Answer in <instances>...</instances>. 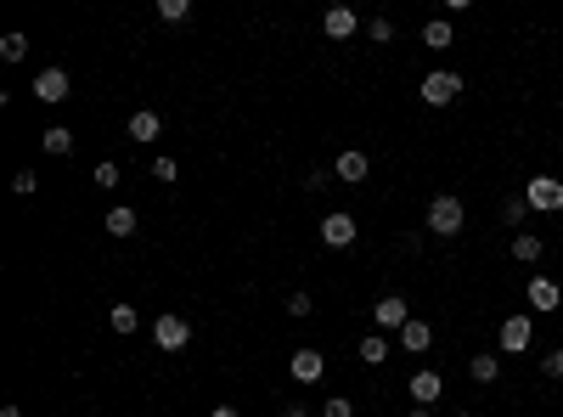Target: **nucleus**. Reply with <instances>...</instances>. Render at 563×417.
I'll list each match as a JSON object with an SVG mask.
<instances>
[{
	"label": "nucleus",
	"mask_w": 563,
	"mask_h": 417,
	"mask_svg": "<svg viewBox=\"0 0 563 417\" xmlns=\"http://www.w3.org/2000/svg\"><path fill=\"white\" fill-rule=\"evenodd\" d=\"M158 17L163 23H186V17H192V0H158Z\"/></svg>",
	"instance_id": "5701e85b"
},
{
	"label": "nucleus",
	"mask_w": 563,
	"mask_h": 417,
	"mask_svg": "<svg viewBox=\"0 0 563 417\" xmlns=\"http://www.w3.org/2000/svg\"><path fill=\"white\" fill-rule=\"evenodd\" d=\"M101 226H108V237H136V208L130 203L108 208V220H101Z\"/></svg>",
	"instance_id": "6ab92c4d"
},
{
	"label": "nucleus",
	"mask_w": 563,
	"mask_h": 417,
	"mask_svg": "<svg viewBox=\"0 0 563 417\" xmlns=\"http://www.w3.org/2000/svg\"><path fill=\"white\" fill-rule=\"evenodd\" d=\"M96 186H101V192H113V186H119V164H113V158L96 164Z\"/></svg>",
	"instance_id": "393cba45"
},
{
	"label": "nucleus",
	"mask_w": 563,
	"mask_h": 417,
	"mask_svg": "<svg viewBox=\"0 0 563 417\" xmlns=\"http://www.w3.org/2000/svg\"><path fill=\"white\" fill-rule=\"evenodd\" d=\"M524 208H530L524 198H507V203H502V220H507V226H518V220H524Z\"/></svg>",
	"instance_id": "cd10ccee"
},
{
	"label": "nucleus",
	"mask_w": 563,
	"mask_h": 417,
	"mask_svg": "<svg viewBox=\"0 0 563 417\" xmlns=\"http://www.w3.org/2000/svg\"><path fill=\"white\" fill-rule=\"evenodd\" d=\"M440 395H445V378H440V372H434V367L411 372V401H417V406H434V401H440Z\"/></svg>",
	"instance_id": "9d476101"
},
{
	"label": "nucleus",
	"mask_w": 563,
	"mask_h": 417,
	"mask_svg": "<svg viewBox=\"0 0 563 417\" xmlns=\"http://www.w3.org/2000/svg\"><path fill=\"white\" fill-rule=\"evenodd\" d=\"M406 417H434V412H428V406H411V412H406Z\"/></svg>",
	"instance_id": "f704fd0d"
},
{
	"label": "nucleus",
	"mask_w": 563,
	"mask_h": 417,
	"mask_svg": "<svg viewBox=\"0 0 563 417\" xmlns=\"http://www.w3.org/2000/svg\"><path fill=\"white\" fill-rule=\"evenodd\" d=\"M108 327L119 333V339H130V333L141 327V310H136V305H113V310H108Z\"/></svg>",
	"instance_id": "412c9836"
},
{
	"label": "nucleus",
	"mask_w": 563,
	"mask_h": 417,
	"mask_svg": "<svg viewBox=\"0 0 563 417\" xmlns=\"http://www.w3.org/2000/svg\"><path fill=\"white\" fill-rule=\"evenodd\" d=\"M423 46H428V51H451V46H456L451 17H434V23H423Z\"/></svg>",
	"instance_id": "dca6fc26"
},
{
	"label": "nucleus",
	"mask_w": 563,
	"mask_h": 417,
	"mask_svg": "<svg viewBox=\"0 0 563 417\" xmlns=\"http://www.w3.org/2000/svg\"><path fill=\"white\" fill-rule=\"evenodd\" d=\"M34 96L51 102V108H57V102H68V74H62V68H46V74L34 79Z\"/></svg>",
	"instance_id": "9b49d317"
},
{
	"label": "nucleus",
	"mask_w": 563,
	"mask_h": 417,
	"mask_svg": "<svg viewBox=\"0 0 563 417\" xmlns=\"http://www.w3.org/2000/svg\"><path fill=\"white\" fill-rule=\"evenodd\" d=\"M524 203L535 208V215H558V208H563V181L558 175H535L524 186Z\"/></svg>",
	"instance_id": "20e7f679"
},
{
	"label": "nucleus",
	"mask_w": 563,
	"mask_h": 417,
	"mask_svg": "<svg viewBox=\"0 0 563 417\" xmlns=\"http://www.w3.org/2000/svg\"><path fill=\"white\" fill-rule=\"evenodd\" d=\"M462 226H468V208H462V198H456V192H440V198L428 203V232L434 237H456Z\"/></svg>",
	"instance_id": "f257e3e1"
},
{
	"label": "nucleus",
	"mask_w": 563,
	"mask_h": 417,
	"mask_svg": "<svg viewBox=\"0 0 563 417\" xmlns=\"http://www.w3.org/2000/svg\"><path fill=\"white\" fill-rule=\"evenodd\" d=\"M34 186H40V181H34V170H17V175H12V192H17V198H29Z\"/></svg>",
	"instance_id": "bb28decb"
},
{
	"label": "nucleus",
	"mask_w": 563,
	"mask_h": 417,
	"mask_svg": "<svg viewBox=\"0 0 563 417\" xmlns=\"http://www.w3.org/2000/svg\"><path fill=\"white\" fill-rule=\"evenodd\" d=\"M310 310H316V305H310V294H287V316H310Z\"/></svg>",
	"instance_id": "7c9ffc66"
},
{
	"label": "nucleus",
	"mask_w": 563,
	"mask_h": 417,
	"mask_svg": "<svg viewBox=\"0 0 563 417\" xmlns=\"http://www.w3.org/2000/svg\"><path fill=\"white\" fill-rule=\"evenodd\" d=\"M428 344H434V327L411 316V322L400 327V350H411V356H423V350H428Z\"/></svg>",
	"instance_id": "2eb2a0df"
},
{
	"label": "nucleus",
	"mask_w": 563,
	"mask_h": 417,
	"mask_svg": "<svg viewBox=\"0 0 563 417\" xmlns=\"http://www.w3.org/2000/svg\"><path fill=\"white\" fill-rule=\"evenodd\" d=\"M456 417H473V412H456Z\"/></svg>",
	"instance_id": "e433bc0d"
},
{
	"label": "nucleus",
	"mask_w": 563,
	"mask_h": 417,
	"mask_svg": "<svg viewBox=\"0 0 563 417\" xmlns=\"http://www.w3.org/2000/svg\"><path fill=\"white\" fill-rule=\"evenodd\" d=\"M0 417H23V412H17V406H0Z\"/></svg>",
	"instance_id": "c9c22d12"
},
{
	"label": "nucleus",
	"mask_w": 563,
	"mask_h": 417,
	"mask_svg": "<svg viewBox=\"0 0 563 417\" xmlns=\"http://www.w3.org/2000/svg\"><path fill=\"white\" fill-rule=\"evenodd\" d=\"M208 417H242L237 406H215V412H208Z\"/></svg>",
	"instance_id": "473e14b6"
},
{
	"label": "nucleus",
	"mask_w": 563,
	"mask_h": 417,
	"mask_svg": "<svg viewBox=\"0 0 563 417\" xmlns=\"http://www.w3.org/2000/svg\"><path fill=\"white\" fill-rule=\"evenodd\" d=\"M372 175V158L366 153H356V147H344L339 158H332V181H349V186H361Z\"/></svg>",
	"instance_id": "0eeeda50"
},
{
	"label": "nucleus",
	"mask_w": 563,
	"mask_h": 417,
	"mask_svg": "<svg viewBox=\"0 0 563 417\" xmlns=\"http://www.w3.org/2000/svg\"><path fill=\"white\" fill-rule=\"evenodd\" d=\"M406 322H411V310H406L400 294H383L378 305H372V327H378V333H400Z\"/></svg>",
	"instance_id": "423d86ee"
},
{
	"label": "nucleus",
	"mask_w": 563,
	"mask_h": 417,
	"mask_svg": "<svg viewBox=\"0 0 563 417\" xmlns=\"http://www.w3.org/2000/svg\"><path fill=\"white\" fill-rule=\"evenodd\" d=\"M496 344L507 350V356H524L535 344V322L530 316H502V333H496Z\"/></svg>",
	"instance_id": "39448f33"
},
{
	"label": "nucleus",
	"mask_w": 563,
	"mask_h": 417,
	"mask_svg": "<svg viewBox=\"0 0 563 417\" xmlns=\"http://www.w3.org/2000/svg\"><path fill=\"white\" fill-rule=\"evenodd\" d=\"M541 372H547V378H563V350H552V356L541 361Z\"/></svg>",
	"instance_id": "2f4dec72"
},
{
	"label": "nucleus",
	"mask_w": 563,
	"mask_h": 417,
	"mask_svg": "<svg viewBox=\"0 0 563 417\" xmlns=\"http://www.w3.org/2000/svg\"><path fill=\"white\" fill-rule=\"evenodd\" d=\"M321 417H356V406H349V401H344V395H332V401L321 406Z\"/></svg>",
	"instance_id": "c85d7f7f"
},
{
	"label": "nucleus",
	"mask_w": 563,
	"mask_h": 417,
	"mask_svg": "<svg viewBox=\"0 0 563 417\" xmlns=\"http://www.w3.org/2000/svg\"><path fill=\"white\" fill-rule=\"evenodd\" d=\"M366 34L378 40V46H389V40H394V23H389V17H372V23H366Z\"/></svg>",
	"instance_id": "a878e982"
},
{
	"label": "nucleus",
	"mask_w": 563,
	"mask_h": 417,
	"mask_svg": "<svg viewBox=\"0 0 563 417\" xmlns=\"http://www.w3.org/2000/svg\"><path fill=\"white\" fill-rule=\"evenodd\" d=\"M153 344L163 350V356H175V350L192 344V322H186V316H170V310H163V316H153Z\"/></svg>",
	"instance_id": "7ed1b4c3"
},
{
	"label": "nucleus",
	"mask_w": 563,
	"mask_h": 417,
	"mask_svg": "<svg viewBox=\"0 0 563 417\" xmlns=\"http://www.w3.org/2000/svg\"><path fill=\"white\" fill-rule=\"evenodd\" d=\"M530 305H535V310H558V305H563V288H558L552 277H530Z\"/></svg>",
	"instance_id": "4468645a"
},
{
	"label": "nucleus",
	"mask_w": 563,
	"mask_h": 417,
	"mask_svg": "<svg viewBox=\"0 0 563 417\" xmlns=\"http://www.w3.org/2000/svg\"><path fill=\"white\" fill-rule=\"evenodd\" d=\"M282 417H310V412L304 406H282Z\"/></svg>",
	"instance_id": "72a5a7b5"
},
{
	"label": "nucleus",
	"mask_w": 563,
	"mask_h": 417,
	"mask_svg": "<svg viewBox=\"0 0 563 417\" xmlns=\"http://www.w3.org/2000/svg\"><path fill=\"white\" fill-rule=\"evenodd\" d=\"M417 96L428 102V108H451L456 96H462V74H451V68H434L423 85H417Z\"/></svg>",
	"instance_id": "f03ea898"
},
{
	"label": "nucleus",
	"mask_w": 563,
	"mask_h": 417,
	"mask_svg": "<svg viewBox=\"0 0 563 417\" xmlns=\"http://www.w3.org/2000/svg\"><path fill=\"white\" fill-rule=\"evenodd\" d=\"M158 130H163V119H158L153 108L130 113V141H141V147H153V141H158Z\"/></svg>",
	"instance_id": "ddd939ff"
},
{
	"label": "nucleus",
	"mask_w": 563,
	"mask_h": 417,
	"mask_svg": "<svg viewBox=\"0 0 563 417\" xmlns=\"http://www.w3.org/2000/svg\"><path fill=\"white\" fill-rule=\"evenodd\" d=\"M40 147H46L51 158H68L74 153V130H68V124H51V130L40 136Z\"/></svg>",
	"instance_id": "f3484780"
},
{
	"label": "nucleus",
	"mask_w": 563,
	"mask_h": 417,
	"mask_svg": "<svg viewBox=\"0 0 563 417\" xmlns=\"http://www.w3.org/2000/svg\"><path fill=\"white\" fill-rule=\"evenodd\" d=\"M153 175H158V181H163V186H170V181H175V175H180V170H175V158H153Z\"/></svg>",
	"instance_id": "c756f323"
},
{
	"label": "nucleus",
	"mask_w": 563,
	"mask_h": 417,
	"mask_svg": "<svg viewBox=\"0 0 563 417\" xmlns=\"http://www.w3.org/2000/svg\"><path fill=\"white\" fill-rule=\"evenodd\" d=\"M356 356H361L366 367H383V361H389V339H383V333H366V339L356 344Z\"/></svg>",
	"instance_id": "aec40b11"
},
{
	"label": "nucleus",
	"mask_w": 563,
	"mask_h": 417,
	"mask_svg": "<svg viewBox=\"0 0 563 417\" xmlns=\"http://www.w3.org/2000/svg\"><path fill=\"white\" fill-rule=\"evenodd\" d=\"M541 254H547V248H541L535 232H518V237H513V260H518V265H535Z\"/></svg>",
	"instance_id": "4be33fe9"
},
{
	"label": "nucleus",
	"mask_w": 563,
	"mask_h": 417,
	"mask_svg": "<svg viewBox=\"0 0 563 417\" xmlns=\"http://www.w3.org/2000/svg\"><path fill=\"white\" fill-rule=\"evenodd\" d=\"M0 57H6V62H23V57H29V34H6V40H0Z\"/></svg>",
	"instance_id": "b1692460"
},
{
	"label": "nucleus",
	"mask_w": 563,
	"mask_h": 417,
	"mask_svg": "<svg viewBox=\"0 0 563 417\" xmlns=\"http://www.w3.org/2000/svg\"><path fill=\"white\" fill-rule=\"evenodd\" d=\"M321 29H327V40H349V34L361 29V17L349 12V6H332V12L321 17Z\"/></svg>",
	"instance_id": "f8f14e48"
},
{
	"label": "nucleus",
	"mask_w": 563,
	"mask_h": 417,
	"mask_svg": "<svg viewBox=\"0 0 563 417\" xmlns=\"http://www.w3.org/2000/svg\"><path fill=\"white\" fill-rule=\"evenodd\" d=\"M468 378H473V384H496V378H502V361H496L490 350H479V356L468 361Z\"/></svg>",
	"instance_id": "a211bd4d"
},
{
	"label": "nucleus",
	"mask_w": 563,
	"mask_h": 417,
	"mask_svg": "<svg viewBox=\"0 0 563 417\" xmlns=\"http://www.w3.org/2000/svg\"><path fill=\"white\" fill-rule=\"evenodd\" d=\"M287 372H294L299 384H321V372H327V356H321V350H294V361H287Z\"/></svg>",
	"instance_id": "1a4fd4ad"
},
{
	"label": "nucleus",
	"mask_w": 563,
	"mask_h": 417,
	"mask_svg": "<svg viewBox=\"0 0 563 417\" xmlns=\"http://www.w3.org/2000/svg\"><path fill=\"white\" fill-rule=\"evenodd\" d=\"M356 237H361V226L349 220L344 208H339V215H327V220H321V243H327V248H349Z\"/></svg>",
	"instance_id": "6e6552de"
}]
</instances>
